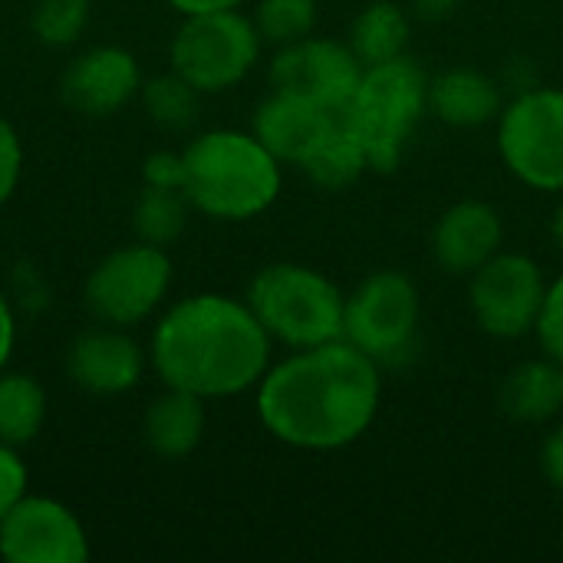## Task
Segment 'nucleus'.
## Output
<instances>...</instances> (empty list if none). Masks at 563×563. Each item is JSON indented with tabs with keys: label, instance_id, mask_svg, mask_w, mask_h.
Segmentation results:
<instances>
[{
	"label": "nucleus",
	"instance_id": "0eeeda50",
	"mask_svg": "<svg viewBox=\"0 0 563 563\" xmlns=\"http://www.w3.org/2000/svg\"><path fill=\"white\" fill-rule=\"evenodd\" d=\"M261 33L254 20L238 10L191 13L178 26L168 59L172 69L198 92H221L238 86L261 56Z\"/></svg>",
	"mask_w": 563,
	"mask_h": 563
},
{
	"label": "nucleus",
	"instance_id": "c756f323",
	"mask_svg": "<svg viewBox=\"0 0 563 563\" xmlns=\"http://www.w3.org/2000/svg\"><path fill=\"white\" fill-rule=\"evenodd\" d=\"M145 185L155 188H181L185 191V155L178 152H152L142 165Z\"/></svg>",
	"mask_w": 563,
	"mask_h": 563
},
{
	"label": "nucleus",
	"instance_id": "f257e3e1",
	"mask_svg": "<svg viewBox=\"0 0 563 563\" xmlns=\"http://www.w3.org/2000/svg\"><path fill=\"white\" fill-rule=\"evenodd\" d=\"M379 366L346 340L297 350L257 383L264 429L307 452L356 442L379 412Z\"/></svg>",
	"mask_w": 563,
	"mask_h": 563
},
{
	"label": "nucleus",
	"instance_id": "20e7f679",
	"mask_svg": "<svg viewBox=\"0 0 563 563\" xmlns=\"http://www.w3.org/2000/svg\"><path fill=\"white\" fill-rule=\"evenodd\" d=\"M429 109V76L419 63L399 56L379 66H366L343 115L360 135L369 168L393 172L402 162L409 139L416 135Z\"/></svg>",
	"mask_w": 563,
	"mask_h": 563
},
{
	"label": "nucleus",
	"instance_id": "f3484780",
	"mask_svg": "<svg viewBox=\"0 0 563 563\" xmlns=\"http://www.w3.org/2000/svg\"><path fill=\"white\" fill-rule=\"evenodd\" d=\"M205 429H208L205 399L185 389H172V386H165V393L145 409V419H142L145 445L168 462L188 459L201 445Z\"/></svg>",
	"mask_w": 563,
	"mask_h": 563
},
{
	"label": "nucleus",
	"instance_id": "c9c22d12",
	"mask_svg": "<svg viewBox=\"0 0 563 563\" xmlns=\"http://www.w3.org/2000/svg\"><path fill=\"white\" fill-rule=\"evenodd\" d=\"M554 238H558V244L563 247V201L561 208L554 211Z\"/></svg>",
	"mask_w": 563,
	"mask_h": 563
},
{
	"label": "nucleus",
	"instance_id": "9b49d317",
	"mask_svg": "<svg viewBox=\"0 0 563 563\" xmlns=\"http://www.w3.org/2000/svg\"><path fill=\"white\" fill-rule=\"evenodd\" d=\"M0 558L10 563H82L89 561V534L63 501L23 495L0 521Z\"/></svg>",
	"mask_w": 563,
	"mask_h": 563
},
{
	"label": "nucleus",
	"instance_id": "a211bd4d",
	"mask_svg": "<svg viewBox=\"0 0 563 563\" xmlns=\"http://www.w3.org/2000/svg\"><path fill=\"white\" fill-rule=\"evenodd\" d=\"M429 109L455 129H475L501 115V89L478 69H449L429 82Z\"/></svg>",
	"mask_w": 563,
	"mask_h": 563
},
{
	"label": "nucleus",
	"instance_id": "cd10ccee",
	"mask_svg": "<svg viewBox=\"0 0 563 563\" xmlns=\"http://www.w3.org/2000/svg\"><path fill=\"white\" fill-rule=\"evenodd\" d=\"M23 175V142L10 119L0 115V208L10 201Z\"/></svg>",
	"mask_w": 563,
	"mask_h": 563
},
{
	"label": "nucleus",
	"instance_id": "aec40b11",
	"mask_svg": "<svg viewBox=\"0 0 563 563\" xmlns=\"http://www.w3.org/2000/svg\"><path fill=\"white\" fill-rule=\"evenodd\" d=\"M501 406L521 422H544L563 406V366L558 360L521 363L501 389Z\"/></svg>",
	"mask_w": 563,
	"mask_h": 563
},
{
	"label": "nucleus",
	"instance_id": "b1692460",
	"mask_svg": "<svg viewBox=\"0 0 563 563\" xmlns=\"http://www.w3.org/2000/svg\"><path fill=\"white\" fill-rule=\"evenodd\" d=\"M139 96H142L145 115L162 129L178 132V129H188L198 119V96L201 92L188 79H181L175 69L165 73V76L145 79Z\"/></svg>",
	"mask_w": 563,
	"mask_h": 563
},
{
	"label": "nucleus",
	"instance_id": "f704fd0d",
	"mask_svg": "<svg viewBox=\"0 0 563 563\" xmlns=\"http://www.w3.org/2000/svg\"><path fill=\"white\" fill-rule=\"evenodd\" d=\"M455 3L459 0H416V10L426 20H442V16H449L455 10Z\"/></svg>",
	"mask_w": 563,
	"mask_h": 563
},
{
	"label": "nucleus",
	"instance_id": "f03ea898",
	"mask_svg": "<svg viewBox=\"0 0 563 563\" xmlns=\"http://www.w3.org/2000/svg\"><path fill=\"white\" fill-rule=\"evenodd\" d=\"M148 356L165 386L208 402L238 396L264 379L271 336L247 303L224 294H195L165 310Z\"/></svg>",
	"mask_w": 563,
	"mask_h": 563
},
{
	"label": "nucleus",
	"instance_id": "c85d7f7f",
	"mask_svg": "<svg viewBox=\"0 0 563 563\" xmlns=\"http://www.w3.org/2000/svg\"><path fill=\"white\" fill-rule=\"evenodd\" d=\"M26 482H30V472H26L20 452L13 445L0 442V521L26 495Z\"/></svg>",
	"mask_w": 563,
	"mask_h": 563
},
{
	"label": "nucleus",
	"instance_id": "ddd939ff",
	"mask_svg": "<svg viewBox=\"0 0 563 563\" xmlns=\"http://www.w3.org/2000/svg\"><path fill=\"white\" fill-rule=\"evenodd\" d=\"M142 89V73H139V59L125 49V46H92L86 53H79L59 82L63 102L79 112V115H112L122 106H129Z\"/></svg>",
	"mask_w": 563,
	"mask_h": 563
},
{
	"label": "nucleus",
	"instance_id": "7c9ffc66",
	"mask_svg": "<svg viewBox=\"0 0 563 563\" xmlns=\"http://www.w3.org/2000/svg\"><path fill=\"white\" fill-rule=\"evenodd\" d=\"M16 300L26 307V310H40L46 303V287L40 280L36 271H30L26 264L16 267Z\"/></svg>",
	"mask_w": 563,
	"mask_h": 563
},
{
	"label": "nucleus",
	"instance_id": "9d476101",
	"mask_svg": "<svg viewBox=\"0 0 563 563\" xmlns=\"http://www.w3.org/2000/svg\"><path fill=\"white\" fill-rule=\"evenodd\" d=\"M541 267L525 254H495L472 274V313L478 327L498 340H518L538 327L544 310Z\"/></svg>",
	"mask_w": 563,
	"mask_h": 563
},
{
	"label": "nucleus",
	"instance_id": "7ed1b4c3",
	"mask_svg": "<svg viewBox=\"0 0 563 563\" xmlns=\"http://www.w3.org/2000/svg\"><path fill=\"white\" fill-rule=\"evenodd\" d=\"M185 195L191 208L218 221L264 214L280 195V158L254 135L214 129L185 152Z\"/></svg>",
	"mask_w": 563,
	"mask_h": 563
},
{
	"label": "nucleus",
	"instance_id": "2eb2a0df",
	"mask_svg": "<svg viewBox=\"0 0 563 563\" xmlns=\"http://www.w3.org/2000/svg\"><path fill=\"white\" fill-rule=\"evenodd\" d=\"M501 218L485 201H459L452 205L432 234L435 261L452 274H475L501 251Z\"/></svg>",
	"mask_w": 563,
	"mask_h": 563
},
{
	"label": "nucleus",
	"instance_id": "5701e85b",
	"mask_svg": "<svg viewBox=\"0 0 563 563\" xmlns=\"http://www.w3.org/2000/svg\"><path fill=\"white\" fill-rule=\"evenodd\" d=\"M188 195L181 188H155L145 185L135 208H132V221H135V234L145 244L155 247H168L185 234L188 224Z\"/></svg>",
	"mask_w": 563,
	"mask_h": 563
},
{
	"label": "nucleus",
	"instance_id": "1a4fd4ad",
	"mask_svg": "<svg viewBox=\"0 0 563 563\" xmlns=\"http://www.w3.org/2000/svg\"><path fill=\"white\" fill-rule=\"evenodd\" d=\"M498 148L515 178L541 191H563V92L534 89L498 115Z\"/></svg>",
	"mask_w": 563,
	"mask_h": 563
},
{
	"label": "nucleus",
	"instance_id": "412c9836",
	"mask_svg": "<svg viewBox=\"0 0 563 563\" xmlns=\"http://www.w3.org/2000/svg\"><path fill=\"white\" fill-rule=\"evenodd\" d=\"M49 396L30 373H0V442L20 449L30 445L46 422Z\"/></svg>",
	"mask_w": 563,
	"mask_h": 563
},
{
	"label": "nucleus",
	"instance_id": "f8f14e48",
	"mask_svg": "<svg viewBox=\"0 0 563 563\" xmlns=\"http://www.w3.org/2000/svg\"><path fill=\"white\" fill-rule=\"evenodd\" d=\"M363 69L366 66L356 59L350 43L303 36L280 46L271 63V86L330 112H343L360 86Z\"/></svg>",
	"mask_w": 563,
	"mask_h": 563
},
{
	"label": "nucleus",
	"instance_id": "4be33fe9",
	"mask_svg": "<svg viewBox=\"0 0 563 563\" xmlns=\"http://www.w3.org/2000/svg\"><path fill=\"white\" fill-rule=\"evenodd\" d=\"M409 46V16L399 3L376 0L350 26V49L363 66H379L406 56Z\"/></svg>",
	"mask_w": 563,
	"mask_h": 563
},
{
	"label": "nucleus",
	"instance_id": "393cba45",
	"mask_svg": "<svg viewBox=\"0 0 563 563\" xmlns=\"http://www.w3.org/2000/svg\"><path fill=\"white\" fill-rule=\"evenodd\" d=\"M317 23V0H261L254 26L264 43L287 46L310 36Z\"/></svg>",
	"mask_w": 563,
	"mask_h": 563
},
{
	"label": "nucleus",
	"instance_id": "bb28decb",
	"mask_svg": "<svg viewBox=\"0 0 563 563\" xmlns=\"http://www.w3.org/2000/svg\"><path fill=\"white\" fill-rule=\"evenodd\" d=\"M534 330H538V340H541L544 353L563 366V277L548 287L544 310H541Z\"/></svg>",
	"mask_w": 563,
	"mask_h": 563
},
{
	"label": "nucleus",
	"instance_id": "4468645a",
	"mask_svg": "<svg viewBox=\"0 0 563 563\" xmlns=\"http://www.w3.org/2000/svg\"><path fill=\"white\" fill-rule=\"evenodd\" d=\"M69 379L92 396H122L145 373L142 346L122 327H96L73 340L66 353Z\"/></svg>",
	"mask_w": 563,
	"mask_h": 563
},
{
	"label": "nucleus",
	"instance_id": "473e14b6",
	"mask_svg": "<svg viewBox=\"0 0 563 563\" xmlns=\"http://www.w3.org/2000/svg\"><path fill=\"white\" fill-rule=\"evenodd\" d=\"M544 475L551 478V485L558 492H563V429H558L544 442Z\"/></svg>",
	"mask_w": 563,
	"mask_h": 563
},
{
	"label": "nucleus",
	"instance_id": "6e6552de",
	"mask_svg": "<svg viewBox=\"0 0 563 563\" xmlns=\"http://www.w3.org/2000/svg\"><path fill=\"white\" fill-rule=\"evenodd\" d=\"M172 287V257L165 247L135 241L106 254L86 277V307L106 327H135L148 320Z\"/></svg>",
	"mask_w": 563,
	"mask_h": 563
},
{
	"label": "nucleus",
	"instance_id": "2f4dec72",
	"mask_svg": "<svg viewBox=\"0 0 563 563\" xmlns=\"http://www.w3.org/2000/svg\"><path fill=\"white\" fill-rule=\"evenodd\" d=\"M16 346V310L7 294H0V373L7 369Z\"/></svg>",
	"mask_w": 563,
	"mask_h": 563
},
{
	"label": "nucleus",
	"instance_id": "a878e982",
	"mask_svg": "<svg viewBox=\"0 0 563 563\" xmlns=\"http://www.w3.org/2000/svg\"><path fill=\"white\" fill-rule=\"evenodd\" d=\"M89 23V0H36L33 36L43 46H73Z\"/></svg>",
	"mask_w": 563,
	"mask_h": 563
},
{
	"label": "nucleus",
	"instance_id": "39448f33",
	"mask_svg": "<svg viewBox=\"0 0 563 563\" xmlns=\"http://www.w3.org/2000/svg\"><path fill=\"white\" fill-rule=\"evenodd\" d=\"M343 303L336 284L303 264H271L247 290V307L267 336L294 350L343 340Z\"/></svg>",
	"mask_w": 563,
	"mask_h": 563
},
{
	"label": "nucleus",
	"instance_id": "72a5a7b5",
	"mask_svg": "<svg viewBox=\"0 0 563 563\" xmlns=\"http://www.w3.org/2000/svg\"><path fill=\"white\" fill-rule=\"evenodd\" d=\"M178 13H214V10H238L244 0H168Z\"/></svg>",
	"mask_w": 563,
	"mask_h": 563
},
{
	"label": "nucleus",
	"instance_id": "6ab92c4d",
	"mask_svg": "<svg viewBox=\"0 0 563 563\" xmlns=\"http://www.w3.org/2000/svg\"><path fill=\"white\" fill-rule=\"evenodd\" d=\"M300 168L323 188H343L353 185L366 168V148L360 142V135L353 132V125L346 122V115H333L327 122V129L320 132V139L310 145V152L303 155Z\"/></svg>",
	"mask_w": 563,
	"mask_h": 563
},
{
	"label": "nucleus",
	"instance_id": "dca6fc26",
	"mask_svg": "<svg viewBox=\"0 0 563 563\" xmlns=\"http://www.w3.org/2000/svg\"><path fill=\"white\" fill-rule=\"evenodd\" d=\"M340 115L330 112L323 106H313L300 96L280 92L274 89L254 112V135L280 158V162H294L300 165L303 155L310 152V145L320 139V132L327 129V122Z\"/></svg>",
	"mask_w": 563,
	"mask_h": 563
},
{
	"label": "nucleus",
	"instance_id": "423d86ee",
	"mask_svg": "<svg viewBox=\"0 0 563 563\" xmlns=\"http://www.w3.org/2000/svg\"><path fill=\"white\" fill-rule=\"evenodd\" d=\"M343 340L376 366H402L419 343V290L399 271L369 274L343 303Z\"/></svg>",
	"mask_w": 563,
	"mask_h": 563
}]
</instances>
